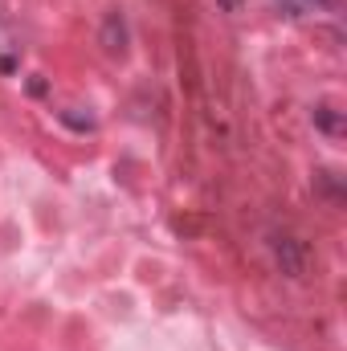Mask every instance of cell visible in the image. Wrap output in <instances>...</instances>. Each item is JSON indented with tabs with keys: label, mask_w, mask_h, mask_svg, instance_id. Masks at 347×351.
<instances>
[{
	"label": "cell",
	"mask_w": 347,
	"mask_h": 351,
	"mask_svg": "<svg viewBox=\"0 0 347 351\" xmlns=\"http://www.w3.org/2000/svg\"><path fill=\"white\" fill-rule=\"evenodd\" d=\"M315 4H327V0H315Z\"/></svg>",
	"instance_id": "1"
}]
</instances>
